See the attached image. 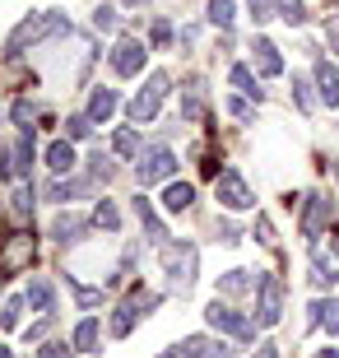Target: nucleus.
Masks as SVG:
<instances>
[{
  "instance_id": "obj_21",
  "label": "nucleus",
  "mask_w": 339,
  "mask_h": 358,
  "mask_svg": "<svg viewBox=\"0 0 339 358\" xmlns=\"http://www.w3.org/2000/svg\"><path fill=\"white\" fill-rule=\"evenodd\" d=\"M24 298H28V307H33V312H42V317H52V307H56V293H52V284H47V279H33Z\"/></svg>"
},
{
  "instance_id": "obj_8",
  "label": "nucleus",
  "mask_w": 339,
  "mask_h": 358,
  "mask_svg": "<svg viewBox=\"0 0 339 358\" xmlns=\"http://www.w3.org/2000/svg\"><path fill=\"white\" fill-rule=\"evenodd\" d=\"M214 200H219L223 210H256V196H251L247 177L237 173V168H228V173L214 177Z\"/></svg>"
},
{
  "instance_id": "obj_12",
  "label": "nucleus",
  "mask_w": 339,
  "mask_h": 358,
  "mask_svg": "<svg viewBox=\"0 0 339 358\" xmlns=\"http://www.w3.org/2000/svg\"><path fill=\"white\" fill-rule=\"evenodd\" d=\"M251 61H256V70H261L265 80L284 75V56H279V47H274L270 38H256V42H251Z\"/></svg>"
},
{
  "instance_id": "obj_13",
  "label": "nucleus",
  "mask_w": 339,
  "mask_h": 358,
  "mask_svg": "<svg viewBox=\"0 0 339 358\" xmlns=\"http://www.w3.org/2000/svg\"><path fill=\"white\" fill-rule=\"evenodd\" d=\"M135 219H140V228H144V238H149V242H158V247H163V238H168V228H163V219H158V210H154V200H144V196H135Z\"/></svg>"
},
{
  "instance_id": "obj_45",
  "label": "nucleus",
  "mask_w": 339,
  "mask_h": 358,
  "mask_svg": "<svg viewBox=\"0 0 339 358\" xmlns=\"http://www.w3.org/2000/svg\"><path fill=\"white\" fill-rule=\"evenodd\" d=\"M205 358H233V349H228V345H223V340H219V345L209 349V354H205Z\"/></svg>"
},
{
  "instance_id": "obj_22",
  "label": "nucleus",
  "mask_w": 339,
  "mask_h": 358,
  "mask_svg": "<svg viewBox=\"0 0 339 358\" xmlns=\"http://www.w3.org/2000/svg\"><path fill=\"white\" fill-rule=\"evenodd\" d=\"M228 80H233L237 89L247 93V98H256V103H261V98H265V89H261V80L251 75V66H233V70H228Z\"/></svg>"
},
{
  "instance_id": "obj_34",
  "label": "nucleus",
  "mask_w": 339,
  "mask_h": 358,
  "mask_svg": "<svg viewBox=\"0 0 339 358\" xmlns=\"http://www.w3.org/2000/svg\"><path fill=\"white\" fill-rule=\"evenodd\" d=\"M28 256H33V238H28V233H19V238L10 242V266H24Z\"/></svg>"
},
{
  "instance_id": "obj_33",
  "label": "nucleus",
  "mask_w": 339,
  "mask_h": 358,
  "mask_svg": "<svg viewBox=\"0 0 339 358\" xmlns=\"http://www.w3.org/2000/svg\"><path fill=\"white\" fill-rule=\"evenodd\" d=\"M177 349H182V358H205V354H209L214 345H209L205 335H186V340H182Z\"/></svg>"
},
{
  "instance_id": "obj_42",
  "label": "nucleus",
  "mask_w": 339,
  "mask_h": 358,
  "mask_svg": "<svg viewBox=\"0 0 339 358\" xmlns=\"http://www.w3.org/2000/svg\"><path fill=\"white\" fill-rule=\"evenodd\" d=\"M168 42H172V24H168V19H158V24H154V47H168Z\"/></svg>"
},
{
  "instance_id": "obj_23",
  "label": "nucleus",
  "mask_w": 339,
  "mask_h": 358,
  "mask_svg": "<svg viewBox=\"0 0 339 358\" xmlns=\"http://www.w3.org/2000/svg\"><path fill=\"white\" fill-rule=\"evenodd\" d=\"M89 186H93V182H66V177H61V182H52V186H47V200H56V205H70V200H75V196H84Z\"/></svg>"
},
{
  "instance_id": "obj_6",
  "label": "nucleus",
  "mask_w": 339,
  "mask_h": 358,
  "mask_svg": "<svg viewBox=\"0 0 339 358\" xmlns=\"http://www.w3.org/2000/svg\"><path fill=\"white\" fill-rule=\"evenodd\" d=\"M149 307H158V293H144V289H131V298L112 312V321H107V335L112 340H126V335L135 331V321L149 312Z\"/></svg>"
},
{
  "instance_id": "obj_17",
  "label": "nucleus",
  "mask_w": 339,
  "mask_h": 358,
  "mask_svg": "<svg viewBox=\"0 0 339 358\" xmlns=\"http://www.w3.org/2000/svg\"><path fill=\"white\" fill-rule=\"evenodd\" d=\"M84 233H89V219H79V214H56V224H52L56 242L75 247V242H84Z\"/></svg>"
},
{
  "instance_id": "obj_28",
  "label": "nucleus",
  "mask_w": 339,
  "mask_h": 358,
  "mask_svg": "<svg viewBox=\"0 0 339 358\" xmlns=\"http://www.w3.org/2000/svg\"><path fill=\"white\" fill-rule=\"evenodd\" d=\"M233 0H209V24L214 28H223V33H228V28H233Z\"/></svg>"
},
{
  "instance_id": "obj_50",
  "label": "nucleus",
  "mask_w": 339,
  "mask_h": 358,
  "mask_svg": "<svg viewBox=\"0 0 339 358\" xmlns=\"http://www.w3.org/2000/svg\"><path fill=\"white\" fill-rule=\"evenodd\" d=\"M0 358H14V354H10V349H5V345H0Z\"/></svg>"
},
{
  "instance_id": "obj_44",
  "label": "nucleus",
  "mask_w": 339,
  "mask_h": 358,
  "mask_svg": "<svg viewBox=\"0 0 339 358\" xmlns=\"http://www.w3.org/2000/svg\"><path fill=\"white\" fill-rule=\"evenodd\" d=\"M307 326H326V298L307 307Z\"/></svg>"
},
{
  "instance_id": "obj_37",
  "label": "nucleus",
  "mask_w": 339,
  "mask_h": 358,
  "mask_svg": "<svg viewBox=\"0 0 339 358\" xmlns=\"http://www.w3.org/2000/svg\"><path fill=\"white\" fill-rule=\"evenodd\" d=\"M117 24H121V14L112 10V5H98V10H93V28H103V33H112Z\"/></svg>"
},
{
  "instance_id": "obj_24",
  "label": "nucleus",
  "mask_w": 339,
  "mask_h": 358,
  "mask_svg": "<svg viewBox=\"0 0 339 358\" xmlns=\"http://www.w3.org/2000/svg\"><path fill=\"white\" fill-rule=\"evenodd\" d=\"M93 228H107V233L121 228V210L112 205V200H98V205H93Z\"/></svg>"
},
{
  "instance_id": "obj_7",
  "label": "nucleus",
  "mask_w": 339,
  "mask_h": 358,
  "mask_svg": "<svg viewBox=\"0 0 339 358\" xmlns=\"http://www.w3.org/2000/svg\"><path fill=\"white\" fill-rule=\"evenodd\" d=\"M284 317V279L261 275L256 279V326H279Z\"/></svg>"
},
{
  "instance_id": "obj_47",
  "label": "nucleus",
  "mask_w": 339,
  "mask_h": 358,
  "mask_svg": "<svg viewBox=\"0 0 339 358\" xmlns=\"http://www.w3.org/2000/svg\"><path fill=\"white\" fill-rule=\"evenodd\" d=\"M316 358H339V349H321V354H316Z\"/></svg>"
},
{
  "instance_id": "obj_39",
  "label": "nucleus",
  "mask_w": 339,
  "mask_h": 358,
  "mask_svg": "<svg viewBox=\"0 0 339 358\" xmlns=\"http://www.w3.org/2000/svg\"><path fill=\"white\" fill-rule=\"evenodd\" d=\"M293 98H298V107H302V112H312V93H307V80H298V75H293Z\"/></svg>"
},
{
  "instance_id": "obj_20",
  "label": "nucleus",
  "mask_w": 339,
  "mask_h": 358,
  "mask_svg": "<svg viewBox=\"0 0 339 358\" xmlns=\"http://www.w3.org/2000/svg\"><path fill=\"white\" fill-rule=\"evenodd\" d=\"M256 279H261V275H251V270H228V275L219 279V293H228V298H242V293L256 289Z\"/></svg>"
},
{
  "instance_id": "obj_18",
  "label": "nucleus",
  "mask_w": 339,
  "mask_h": 358,
  "mask_svg": "<svg viewBox=\"0 0 339 358\" xmlns=\"http://www.w3.org/2000/svg\"><path fill=\"white\" fill-rule=\"evenodd\" d=\"M316 89H321L326 107H339V70L330 61H321V56H316Z\"/></svg>"
},
{
  "instance_id": "obj_32",
  "label": "nucleus",
  "mask_w": 339,
  "mask_h": 358,
  "mask_svg": "<svg viewBox=\"0 0 339 358\" xmlns=\"http://www.w3.org/2000/svg\"><path fill=\"white\" fill-rule=\"evenodd\" d=\"M24 307H28V298H10V303L0 307V326H5V331H14V326H19V317H24Z\"/></svg>"
},
{
  "instance_id": "obj_1",
  "label": "nucleus",
  "mask_w": 339,
  "mask_h": 358,
  "mask_svg": "<svg viewBox=\"0 0 339 358\" xmlns=\"http://www.w3.org/2000/svg\"><path fill=\"white\" fill-rule=\"evenodd\" d=\"M196 266H200V247L196 242H163V270H168L172 293H191L196 289Z\"/></svg>"
},
{
  "instance_id": "obj_3",
  "label": "nucleus",
  "mask_w": 339,
  "mask_h": 358,
  "mask_svg": "<svg viewBox=\"0 0 339 358\" xmlns=\"http://www.w3.org/2000/svg\"><path fill=\"white\" fill-rule=\"evenodd\" d=\"M33 173V131H19L0 149V182H28Z\"/></svg>"
},
{
  "instance_id": "obj_35",
  "label": "nucleus",
  "mask_w": 339,
  "mask_h": 358,
  "mask_svg": "<svg viewBox=\"0 0 339 358\" xmlns=\"http://www.w3.org/2000/svg\"><path fill=\"white\" fill-rule=\"evenodd\" d=\"M70 354H75V345H70V340H47V345H42L33 358H70Z\"/></svg>"
},
{
  "instance_id": "obj_38",
  "label": "nucleus",
  "mask_w": 339,
  "mask_h": 358,
  "mask_svg": "<svg viewBox=\"0 0 339 358\" xmlns=\"http://www.w3.org/2000/svg\"><path fill=\"white\" fill-rule=\"evenodd\" d=\"M10 117L19 121V131H33V103H28V98H19V103H14Z\"/></svg>"
},
{
  "instance_id": "obj_31",
  "label": "nucleus",
  "mask_w": 339,
  "mask_h": 358,
  "mask_svg": "<svg viewBox=\"0 0 339 358\" xmlns=\"http://www.w3.org/2000/svg\"><path fill=\"white\" fill-rule=\"evenodd\" d=\"M33 205H38V191L24 182L19 191H14V219H28V214H33Z\"/></svg>"
},
{
  "instance_id": "obj_43",
  "label": "nucleus",
  "mask_w": 339,
  "mask_h": 358,
  "mask_svg": "<svg viewBox=\"0 0 339 358\" xmlns=\"http://www.w3.org/2000/svg\"><path fill=\"white\" fill-rule=\"evenodd\" d=\"M270 10H274V0H251V19H256V24H265Z\"/></svg>"
},
{
  "instance_id": "obj_40",
  "label": "nucleus",
  "mask_w": 339,
  "mask_h": 358,
  "mask_svg": "<svg viewBox=\"0 0 339 358\" xmlns=\"http://www.w3.org/2000/svg\"><path fill=\"white\" fill-rule=\"evenodd\" d=\"M326 331L339 335V298H330V303H326Z\"/></svg>"
},
{
  "instance_id": "obj_19",
  "label": "nucleus",
  "mask_w": 339,
  "mask_h": 358,
  "mask_svg": "<svg viewBox=\"0 0 339 358\" xmlns=\"http://www.w3.org/2000/svg\"><path fill=\"white\" fill-rule=\"evenodd\" d=\"M196 205V186L191 182H168V191H163V210L168 214H186Z\"/></svg>"
},
{
  "instance_id": "obj_15",
  "label": "nucleus",
  "mask_w": 339,
  "mask_h": 358,
  "mask_svg": "<svg viewBox=\"0 0 339 358\" xmlns=\"http://www.w3.org/2000/svg\"><path fill=\"white\" fill-rule=\"evenodd\" d=\"M117 107H121V93L103 84V89H93V98H89V121H93V126H103V121H112Z\"/></svg>"
},
{
  "instance_id": "obj_16",
  "label": "nucleus",
  "mask_w": 339,
  "mask_h": 358,
  "mask_svg": "<svg viewBox=\"0 0 339 358\" xmlns=\"http://www.w3.org/2000/svg\"><path fill=\"white\" fill-rule=\"evenodd\" d=\"M98 340H103V326H98V317H84L70 331V345H75V354H98Z\"/></svg>"
},
{
  "instance_id": "obj_25",
  "label": "nucleus",
  "mask_w": 339,
  "mask_h": 358,
  "mask_svg": "<svg viewBox=\"0 0 339 358\" xmlns=\"http://www.w3.org/2000/svg\"><path fill=\"white\" fill-rule=\"evenodd\" d=\"M112 149H117L121 159H135V154H140V131H135V126H121V131L112 135Z\"/></svg>"
},
{
  "instance_id": "obj_27",
  "label": "nucleus",
  "mask_w": 339,
  "mask_h": 358,
  "mask_svg": "<svg viewBox=\"0 0 339 358\" xmlns=\"http://www.w3.org/2000/svg\"><path fill=\"white\" fill-rule=\"evenodd\" d=\"M182 117H186V121H200V117H205V98H200V84H196V80L186 84V98H182Z\"/></svg>"
},
{
  "instance_id": "obj_2",
  "label": "nucleus",
  "mask_w": 339,
  "mask_h": 358,
  "mask_svg": "<svg viewBox=\"0 0 339 358\" xmlns=\"http://www.w3.org/2000/svg\"><path fill=\"white\" fill-rule=\"evenodd\" d=\"M56 33H70V24H66V19H61V14H56V10H47V14H28L24 24H19V28H14V33H10V52L19 56V52H24V47H28V42L56 38Z\"/></svg>"
},
{
  "instance_id": "obj_11",
  "label": "nucleus",
  "mask_w": 339,
  "mask_h": 358,
  "mask_svg": "<svg viewBox=\"0 0 339 358\" xmlns=\"http://www.w3.org/2000/svg\"><path fill=\"white\" fill-rule=\"evenodd\" d=\"M335 219V200H326V196H307V214H302V238L307 242H316L321 238V228Z\"/></svg>"
},
{
  "instance_id": "obj_48",
  "label": "nucleus",
  "mask_w": 339,
  "mask_h": 358,
  "mask_svg": "<svg viewBox=\"0 0 339 358\" xmlns=\"http://www.w3.org/2000/svg\"><path fill=\"white\" fill-rule=\"evenodd\" d=\"M158 358H182V349H168V354H158Z\"/></svg>"
},
{
  "instance_id": "obj_46",
  "label": "nucleus",
  "mask_w": 339,
  "mask_h": 358,
  "mask_svg": "<svg viewBox=\"0 0 339 358\" xmlns=\"http://www.w3.org/2000/svg\"><path fill=\"white\" fill-rule=\"evenodd\" d=\"M251 358H279V349H274V345H256V354H251Z\"/></svg>"
},
{
  "instance_id": "obj_36",
  "label": "nucleus",
  "mask_w": 339,
  "mask_h": 358,
  "mask_svg": "<svg viewBox=\"0 0 339 358\" xmlns=\"http://www.w3.org/2000/svg\"><path fill=\"white\" fill-rule=\"evenodd\" d=\"M70 289H75V303L84 307V312H93V307L103 303V293H98V289H84V284H75V279H70Z\"/></svg>"
},
{
  "instance_id": "obj_9",
  "label": "nucleus",
  "mask_w": 339,
  "mask_h": 358,
  "mask_svg": "<svg viewBox=\"0 0 339 358\" xmlns=\"http://www.w3.org/2000/svg\"><path fill=\"white\" fill-rule=\"evenodd\" d=\"M172 173H177V154H172L168 145H154V149H144V154H140V163H135V177H140V186L168 182Z\"/></svg>"
},
{
  "instance_id": "obj_10",
  "label": "nucleus",
  "mask_w": 339,
  "mask_h": 358,
  "mask_svg": "<svg viewBox=\"0 0 339 358\" xmlns=\"http://www.w3.org/2000/svg\"><path fill=\"white\" fill-rule=\"evenodd\" d=\"M144 56H149V47H144L140 38H121L112 52H107V61H112V70H117L121 80H131V75H140L144 70Z\"/></svg>"
},
{
  "instance_id": "obj_5",
  "label": "nucleus",
  "mask_w": 339,
  "mask_h": 358,
  "mask_svg": "<svg viewBox=\"0 0 339 358\" xmlns=\"http://www.w3.org/2000/svg\"><path fill=\"white\" fill-rule=\"evenodd\" d=\"M205 321L214 326V331H223V335H233V340H242V345H251V340H256V321H251L247 312H237V307L219 303V298L205 307Z\"/></svg>"
},
{
  "instance_id": "obj_29",
  "label": "nucleus",
  "mask_w": 339,
  "mask_h": 358,
  "mask_svg": "<svg viewBox=\"0 0 339 358\" xmlns=\"http://www.w3.org/2000/svg\"><path fill=\"white\" fill-rule=\"evenodd\" d=\"M335 270H330V261H326V256H312V284H316V289H335Z\"/></svg>"
},
{
  "instance_id": "obj_14",
  "label": "nucleus",
  "mask_w": 339,
  "mask_h": 358,
  "mask_svg": "<svg viewBox=\"0 0 339 358\" xmlns=\"http://www.w3.org/2000/svg\"><path fill=\"white\" fill-rule=\"evenodd\" d=\"M42 159H47V168H52L56 177H66V173H75L79 154H75V145H70V140H52V145H47V154H42Z\"/></svg>"
},
{
  "instance_id": "obj_51",
  "label": "nucleus",
  "mask_w": 339,
  "mask_h": 358,
  "mask_svg": "<svg viewBox=\"0 0 339 358\" xmlns=\"http://www.w3.org/2000/svg\"><path fill=\"white\" fill-rule=\"evenodd\" d=\"M335 177H339V163H335Z\"/></svg>"
},
{
  "instance_id": "obj_30",
  "label": "nucleus",
  "mask_w": 339,
  "mask_h": 358,
  "mask_svg": "<svg viewBox=\"0 0 339 358\" xmlns=\"http://www.w3.org/2000/svg\"><path fill=\"white\" fill-rule=\"evenodd\" d=\"M93 135V121H89V112H75V117L66 121V140L75 145V140H89Z\"/></svg>"
},
{
  "instance_id": "obj_4",
  "label": "nucleus",
  "mask_w": 339,
  "mask_h": 358,
  "mask_svg": "<svg viewBox=\"0 0 339 358\" xmlns=\"http://www.w3.org/2000/svg\"><path fill=\"white\" fill-rule=\"evenodd\" d=\"M168 89H172V80L163 75V70H154V75H149V84H144V89H140V93L131 98V107H126L135 126H149V121L158 117V107H163V98H168Z\"/></svg>"
},
{
  "instance_id": "obj_26",
  "label": "nucleus",
  "mask_w": 339,
  "mask_h": 358,
  "mask_svg": "<svg viewBox=\"0 0 339 358\" xmlns=\"http://www.w3.org/2000/svg\"><path fill=\"white\" fill-rule=\"evenodd\" d=\"M274 14H279L288 28L307 24V5H302V0H274Z\"/></svg>"
},
{
  "instance_id": "obj_49",
  "label": "nucleus",
  "mask_w": 339,
  "mask_h": 358,
  "mask_svg": "<svg viewBox=\"0 0 339 358\" xmlns=\"http://www.w3.org/2000/svg\"><path fill=\"white\" fill-rule=\"evenodd\" d=\"M121 5H149V0H121Z\"/></svg>"
},
{
  "instance_id": "obj_41",
  "label": "nucleus",
  "mask_w": 339,
  "mask_h": 358,
  "mask_svg": "<svg viewBox=\"0 0 339 358\" xmlns=\"http://www.w3.org/2000/svg\"><path fill=\"white\" fill-rule=\"evenodd\" d=\"M228 112H233L237 121H256V112H251V107L242 103V98H228Z\"/></svg>"
}]
</instances>
